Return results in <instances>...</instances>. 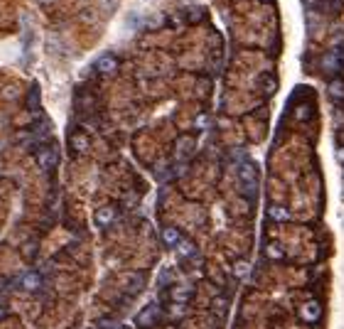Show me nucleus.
I'll list each match as a JSON object with an SVG mask.
<instances>
[{
	"label": "nucleus",
	"instance_id": "b1692460",
	"mask_svg": "<svg viewBox=\"0 0 344 329\" xmlns=\"http://www.w3.org/2000/svg\"><path fill=\"white\" fill-rule=\"evenodd\" d=\"M305 2H308V5H317L320 0H305Z\"/></svg>",
	"mask_w": 344,
	"mask_h": 329
},
{
	"label": "nucleus",
	"instance_id": "6e6552de",
	"mask_svg": "<svg viewBox=\"0 0 344 329\" xmlns=\"http://www.w3.org/2000/svg\"><path fill=\"white\" fill-rule=\"evenodd\" d=\"M180 241H182L180 229H174V226H165V229H162V243H165V248H177Z\"/></svg>",
	"mask_w": 344,
	"mask_h": 329
},
{
	"label": "nucleus",
	"instance_id": "9b49d317",
	"mask_svg": "<svg viewBox=\"0 0 344 329\" xmlns=\"http://www.w3.org/2000/svg\"><path fill=\"white\" fill-rule=\"evenodd\" d=\"M212 310H214L219 317H224V315L229 312V298H226V295H216V298L212 300Z\"/></svg>",
	"mask_w": 344,
	"mask_h": 329
},
{
	"label": "nucleus",
	"instance_id": "f257e3e1",
	"mask_svg": "<svg viewBox=\"0 0 344 329\" xmlns=\"http://www.w3.org/2000/svg\"><path fill=\"white\" fill-rule=\"evenodd\" d=\"M160 320H162V312H160V307L155 305V302H150V305H145L143 312H138V317H136V325L140 329H152L160 325Z\"/></svg>",
	"mask_w": 344,
	"mask_h": 329
},
{
	"label": "nucleus",
	"instance_id": "5701e85b",
	"mask_svg": "<svg viewBox=\"0 0 344 329\" xmlns=\"http://www.w3.org/2000/svg\"><path fill=\"white\" fill-rule=\"evenodd\" d=\"M5 315H8V312H5V307L0 305V320H5Z\"/></svg>",
	"mask_w": 344,
	"mask_h": 329
},
{
	"label": "nucleus",
	"instance_id": "1a4fd4ad",
	"mask_svg": "<svg viewBox=\"0 0 344 329\" xmlns=\"http://www.w3.org/2000/svg\"><path fill=\"white\" fill-rule=\"evenodd\" d=\"M145 283H148V275H145V273H133V278L128 280V293H130V295H140L145 290Z\"/></svg>",
	"mask_w": 344,
	"mask_h": 329
},
{
	"label": "nucleus",
	"instance_id": "2eb2a0df",
	"mask_svg": "<svg viewBox=\"0 0 344 329\" xmlns=\"http://www.w3.org/2000/svg\"><path fill=\"white\" fill-rule=\"evenodd\" d=\"M192 150H194V140H192V138H182L180 145H177V155H180V157H187Z\"/></svg>",
	"mask_w": 344,
	"mask_h": 329
},
{
	"label": "nucleus",
	"instance_id": "aec40b11",
	"mask_svg": "<svg viewBox=\"0 0 344 329\" xmlns=\"http://www.w3.org/2000/svg\"><path fill=\"white\" fill-rule=\"evenodd\" d=\"M295 118H298V120H305V118H310V106H300V108L295 111Z\"/></svg>",
	"mask_w": 344,
	"mask_h": 329
},
{
	"label": "nucleus",
	"instance_id": "393cba45",
	"mask_svg": "<svg viewBox=\"0 0 344 329\" xmlns=\"http://www.w3.org/2000/svg\"><path fill=\"white\" fill-rule=\"evenodd\" d=\"M118 329H133V327H128V325H123V327H118Z\"/></svg>",
	"mask_w": 344,
	"mask_h": 329
},
{
	"label": "nucleus",
	"instance_id": "423d86ee",
	"mask_svg": "<svg viewBox=\"0 0 344 329\" xmlns=\"http://www.w3.org/2000/svg\"><path fill=\"white\" fill-rule=\"evenodd\" d=\"M116 216H118V209L116 207H101V209L96 211V224L101 226V229H106V226H111L116 221Z\"/></svg>",
	"mask_w": 344,
	"mask_h": 329
},
{
	"label": "nucleus",
	"instance_id": "6ab92c4d",
	"mask_svg": "<svg viewBox=\"0 0 344 329\" xmlns=\"http://www.w3.org/2000/svg\"><path fill=\"white\" fill-rule=\"evenodd\" d=\"M28 106H30V111H37V108H40V86H37V84L32 86V91H30Z\"/></svg>",
	"mask_w": 344,
	"mask_h": 329
},
{
	"label": "nucleus",
	"instance_id": "dca6fc26",
	"mask_svg": "<svg viewBox=\"0 0 344 329\" xmlns=\"http://www.w3.org/2000/svg\"><path fill=\"white\" fill-rule=\"evenodd\" d=\"M330 96H332V98H344V81L342 79L330 81Z\"/></svg>",
	"mask_w": 344,
	"mask_h": 329
},
{
	"label": "nucleus",
	"instance_id": "412c9836",
	"mask_svg": "<svg viewBox=\"0 0 344 329\" xmlns=\"http://www.w3.org/2000/svg\"><path fill=\"white\" fill-rule=\"evenodd\" d=\"M168 280H172V270L170 268L162 270V275H160V285H168Z\"/></svg>",
	"mask_w": 344,
	"mask_h": 329
},
{
	"label": "nucleus",
	"instance_id": "f03ea898",
	"mask_svg": "<svg viewBox=\"0 0 344 329\" xmlns=\"http://www.w3.org/2000/svg\"><path fill=\"white\" fill-rule=\"evenodd\" d=\"M37 162L42 170H52L57 165V148L54 145H42L37 148Z\"/></svg>",
	"mask_w": 344,
	"mask_h": 329
},
{
	"label": "nucleus",
	"instance_id": "0eeeda50",
	"mask_svg": "<svg viewBox=\"0 0 344 329\" xmlns=\"http://www.w3.org/2000/svg\"><path fill=\"white\" fill-rule=\"evenodd\" d=\"M170 298L174 305H184V302L192 300V288H187V285H174L170 290Z\"/></svg>",
	"mask_w": 344,
	"mask_h": 329
},
{
	"label": "nucleus",
	"instance_id": "ddd939ff",
	"mask_svg": "<svg viewBox=\"0 0 344 329\" xmlns=\"http://www.w3.org/2000/svg\"><path fill=\"white\" fill-rule=\"evenodd\" d=\"M268 216H270L273 221H288V219H290V211H288V207L273 204V207L268 209Z\"/></svg>",
	"mask_w": 344,
	"mask_h": 329
},
{
	"label": "nucleus",
	"instance_id": "4be33fe9",
	"mask_svg": "<svg viewBox=\"0 0 344 329\" xmlns=\"http://www.w3.org/2000/svg\"><path fill=\"white\" fill-rule=\"evenodd\" d=\"M337 162L344 165V148H337Z\"/></svg>",
	"mask_w": 344,
	"mask_h": 329
},
{
	"label": "nucleus",
	"instance_id": "4468645a",
	"mask_svg": "<svg viewBox=\"0 0 344 329\" xmlns=\"http://www.w3.org/2000/svg\"><path fill=\"white\" fill-rule=\"evenodd\" d=\"M72 148L76 150V152H86L88 150V138H86L84 133H74L72 135Z\"/></svg>",
	"mask_w": 344,
	"mask_h": 329
},
{
	"label": "nucleus",
	"instance_id": "a211bd4d",
	"mask_svg": "<svg viewBox=\"0 0 344 329\" xmlns=\"http://www.w3.org/2000/svg\"><path fill=\"white\" fill-rule=\"evenodd\" d=\"M266 256L273 258V261H280V258H283V248H280L278 243H268V246H266Z\"/></svg>",
	"mask_w": 344,
	"mask_h": 329
},
{
	"label": "nucleus",
	"instance_id": "20e7f679",
	"mask_svg": "<svg viewBox=\"0 0 344 329\" xmlns=\"http://www.w3.org/2000/svg\"><path fill=\"white\" fill-rule=\"evenodd\" d=\"M300 317L308 322V325H312V322H320L322 320V305L317 302V300H310V302H305L302 307H300Z\"/></svg>",
	"mask_w": 344,
	"mask_h": 329
},
{
	"label": "nucleus",
	"instance_id": "9d476101",
	"mask_svg": "<svg viewBox=\"0 0 344 329\" xmlns=\"http://www.w3.org/2000/svg\"><path fill=\"white\" fill-rule=\"evenodd\" d=\"M182 258H194L197 256V246L192 243V241H187V239H182L180 243H177V248H174Z\"/></svg>",
	"mask_w": 344,
	"mask_h": 329
},
{
	"label": "nucleus",
	"instance_id": "f3484780",
	"mask_svg": "<svg viewBox=\"0 0 344 329\" xmlns=\"http://www.w3.org/2000/svg\"><path fill=\"white\" fill-rule=\"evenodd\" d=\"M231 270H234V275H236V278H246V275L251 273V266H248V261H236Z\"/></svg>",
	"mask_w": 344,
	"mask_h": 329
},
{
	"label": "nucleus",
	"instance_id": "7ed1b4c3",
	"mask_svg": "<svg viewBox=\"0 0 344 329\" xmlns=\"http://www.w3.org/2000/svg\"><path fill=\"white\" fill-rule=\"evenodd\" d=\"M42 285H44V278H42V273H37V270H30V273H25V275L20 278V288L28 290V293H40Z\"/></svg>",
	"mask_w": 344,
	"mask_h": 329
},
{
	"label": "nucleus",
	"instance_id": "f8f14e48",
	"mask_svg": "<svg viewBox=\"0 0 344 329\" xmlns=\"http://www.w3.org/2000/svg\"><path fill=\"white\" fill-rule=\"evenodd\" d=\"M340 61H342V57H340L337 52H332V54H327V57H324V69H327L330 74H337V71L342 69V64H340Z\"/></svg>",
	"mask_w": 344,
	"mask_h": 329
},
{
	"label": "nucleus",
	"instance_id": "39448f33",
	"mask_svg": "<svg viewBox=\"0 0 344 329\" xmlns=\"http://www.w3.org/2000/svg\"><path fill=\"white\" fill-rule=\"evenodd\" d=\"M96 71L104 74V76H111V74L118 71V59H116L114 54H104V57H98V61H96Z\"/></svg>",
	"mask_w": 344,
	"mask_h": 329
}]
</instances>
